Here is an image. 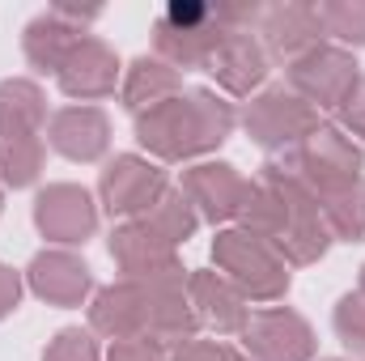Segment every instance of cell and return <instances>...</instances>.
Instances as JSON below:
<instances>
[{
  "label": "cell",
  "mask_w": 365,
  "mask_h": 361,
  "mask_svg": "<svg viewBox=\"0 0 365 361\" xmlns=\"http://www.w3.org/2000/svg\"><path fill=\"white\" fill-rule=\"evenodd\" d=\"M90 327L110 340H153L162 349H182L195 340L200 319L187 293V272H162L145 280H115L93 293Z\"/></svg>",
  "instance_id": "6da1fadb"
},
{
  "label": "cell",
  "mask_w": 365,
  "mask_h": 361,
  "mask_svg": "<svg viewBox=\"0 0 365 361\" xmlns=\"http://www.w3.org/2000/svg\"><path fill=\"white\" fill-rule=\"evenodd\" d=\"M242 230L259 234L284 264H319L331 247V230L323 221L319 195L280 158H268L259 166L251 204L242 213Z\"/></svg>",
  "instance_id": "7a4b0ae2"
},
{
  "label": "cell",
  "mask_w": 365,
  "mask_h": 361,
  "mask_svg": "<svg viewBox=\"0 0 365 361\" xmlns=\"http://www.w3.org/2000/svg\"><path fill=\"white\" fill-rule=\"evenodd\" d=\"M238 115L212 90H182L136 115V141L158 162H182L212 153L230 141Z\"/></svg>",
  "instance_id": "3957f363"
},
{
  "label": "cell",
  "mask_w": 365,
  "mask_h": 361,
  "mask_svg": "<svg viewBox=\"0 0 365 361\" xmlns=\"http://www.w3.org/2000/svg\"><path fill=\"white\" fill-rule=\"evenodd\" d=\"M212 264L225 272L230 285H238V293L247 302L251 298L255 302H276V298L289 293V280H293L289 276V264L276 255L259 234H251L242 225L221 230L212 238Z\"/></svg>",
  "instance_id": "277c9868"
},
{
  "label": "cell",
  "mask_w": 365,
  "mask_h": 361,
  "mask_svg": "<svg viewBox=\"0 0 365 361\" xmlns=\"http://www.w3.org/2000/svg\"><path fill=\"white\" fill-rule=\"evenodd\" d=\"M230 34L221 4H195V0H175L162 9V17L153 21V47L158 60H166L170 68H204L208 56L217 51V43Z\"/></svg>",
  "instance_id": "5b68a950"
},
{
  "label": "cell",
  "mask_w": 365,
  "mask_h": 361,
  "mask_svg": "<svg viewBox=\"0 0 365 361\" xmlns=\"http://www.w3.org/2000/svg\"><path fill=\"white\" fill-rule=\"evenodd\" d=\"M297 179L306 183L319 200H327V195H336V191H344V187H353L357 179H365V158L361 149L336 128V123H323L314 136H306L297 149H289V153H276Z\"/></svg>",
  "instance_id": "8992f818"
},
{
  "label": "cell",
  "mask_w": 365,
  "mask_h": 361,
  "mask_svg": "<svg viewBox=\"0 0 365 361\" xmlns=\"http://www.w3.org/2000/svg\"><path fill=\"white\" fill-rule=\"evenodd\" d=\"M242 128H247V136H251L259 149H268L276 158V153L297 149V145H302L306 136H314L323 123H319V111H314L306 98H297V93L284 90V86H272V90H264L259 98L247 102Z\"/></svg>",
  "instance_id": "52a82bcc"
},
{
  "label": "cell",
  "mask_w": 365,
  "mask_h": 361,
  "mask_svg": "<svg viewBox=\"0 0 365 361\" xmlns=\"http://www.w3.org/2000/svg\"><path fill=\"white\" fill-rule=\"evenodd\" d=\"M289 90L306 98L314 111H340L349 102V93L361 86V64L353 60V51L344 47H310L306 56L289 60Z\"/></svg>",
  "instance_id": "ba28073f"
},
{
  "label": "cell",
  "mask_w": 365,
  "mask_h": 361,
  "mask_svg": "<svg viewBox=\"0 0 365 361\" xmlns=\"http://www.w3.org/2000/svg\"><path fill=\"white\" fill-rule=\"evenodd\" d=\"M170 191L166 171L149 158H136V153H119L115 162H106L102 179H98V195H102V208L110 217H145L162 195Z\"/></svg>",
  "instance_id": "9c48e42d"
},
{
  "label": "cell",
  "mask_w": 365,
  "mask_h": 361,
  "mask_svg": "<svg viewBox=\"0 0 365 361\" xmlns=\"http://www.w3.org/2000/svg\"><path fill=\"white\" fill-rule=\"evenodd\" d=\"M179 191L191 200L195 217H204L212 225H225V221H242L255 183L242 179L238 166H230V162H200V166L182 171Z\"/></svg>",
  "instance_id": "30bf717a"
},
{
  "label": "cell",
  "mask_w": 365,
  "mask_h": 361,
  "mask_svg": "<svg viewBox=\"0 0 365 361\" xmlns=\"http://www.w3.org/2000/svg\"><path fill=\"white\" fill-rule=\"evenodd\" d=\"M238 336H242V349L251 361H314V353H319L314 327L289 306L251 315Z\"/></svg>",
  "instance_id": "8fae6325"
},
{
  "label": "cell",
  "mask_w": 365,
  "mask_h": 361,
  "mask_svg": "<svg viewBox=\"0 0 365 361\" xmlns=\"http://www.w3.org/2000/svg\"><path fill=\"white\" fill-rule=\"evenodd\" d=\"M34 225L47 243L77 247L98 230V204L77 183H51L34 195Z\"/></svg>",
  "instance_id": "7c38bea8"
},
{
  "label": "cell",
  "mask_w": 365,
  "mask_h": 361,
  "mask_svg": "<svg viewBox=\"0 0 365 361\" xmlns=\"http://www.w3.org/2000/svg\"><path fill=\"white\" fill-rule=\"evenodd\" d=\"M259 39H264V51L268 60H297L306 56L310 47H319L323 39V26H319V9L306 4V0H280L259 9V21H255Z\"/></svg>",
  "instance_id": "4fadbf2b"
},
{
  "label": "cell",
  "mask_w": 365,
  "mask_h": 361,
  "mask_svg": "<svg viewBox=\"0 0 365 361\" xmlns=\"http://www.w3.org/2000/svg\"><path fill=\"white\" fill-rule=\"evenodd\" d=\"M110 260L128 280H145V276H162V272L182 268L179 247H170L162 234H153L145 221H123L110 230Z\"/></svg>",
  "instance_id": "5bb4252c"
},
{
  "label": "cell",
  "mask_w": 365,
  "mask_h": 361,
  "mask_svg": "<svg viewBox=\"0 0 365 361\" xmlns=\"http://www.w3.org/2000/svg\"><path fill=\"white\" fill-rule=\"evenodd\" d=\"M56 81H60V90L68 93V98H86V102L106 98V93H115V86H119V60H115V51L102 39L86 34L64 56Z\"/></svg>",
  "instance_id": "9a60e30c"
},
{
  "label": "cell",
  "mask_w": 365,
  "mask_h": 361,
  "mask_svg": "<svg viewBox=\"0 0 365 361\" xmlns=\"http://www.w3.org/2000/svg\"><path fill=\"white\" fill-rule=\"evenodd\" d=\"M204 73H212L221 90L251 93V90H259L264 77H268V51H264V43L251 30H230L217 43V51L208 56Z\"/></svg>",
  "instance_id": "2e32d148"
},
{
  "label": "cell",
  "mask_w": 365,
  "mask_h": 361,
  "mask_svg": "<svg viewBox=\"0 0 365 361\" xmlns=\"http://www.w3.org/2000/svg\"><path fill=\"white\" fill-rule=\"evenodd\" d=\"M47 141L68 162H98L110 149V119L102 106H64L51 115Z\"/></svg>",
  "instance_id": "e0dca14e"
},
{
  "label": "cell",
  "mask_w": 365,
  "mask_h": 361,
  "mask_svg": "<svg viewBox=\"0 0 365 361\" xmlns=\"http://www.w3.org/2000/svg\"><path fill=\"white\" fill-rule=\"evenodd\" d=\"M26 280L51 306H81L93 289L86 260H77L73 251H38L26 268Z\"/></svg>",
  "instance_id": "ac0fdd59"
},
{
  "label": "cell",
  "mask_w": 365,
  "mask_h": 361,
  "mask_svg": "<svg viewBox=\"0 0 365 361\" xmlns=\"http://www.w3.org/2000/svg\"><path fill=\"white\" fill-rule=\"evenodd\" d=\"M187 293H191V306H195V319L208 323L212 332L230 336V332H242L247 319H251V306L247 298L238 293V285H230L221 272H191L187 276Z\"/></svg>",
  "instance_id": "d6986e66"
},
{
  "label": "cell",
  "mask_w": 365,
  "mask_h": 361,
  "mask_svg": "<svg viewBox=\"0 0 365 361\" xmlns=\"http://www.w3.org/2000/svg\"><path fill=\"white\" fill-rule=\"evenodd\" d=\"M81 39H86L81 26H73L68 17H60L56 9H47V13H38V17L26 26L21 51H26V60H30L38 73H60L64 56H68Z\"/></svg>",
  "instance_id": "ffe728a7"
},
{
  "label": "cell",
  "mask_w": 365,
  "mask_h": 361,
  "mask_svg": "<svg viewBox=\"0 0 365 361\" xmlns=\"http://www.w3.org/2000/svg\"><path fill=\"white\" fill-rule=\"evenodd\" d=\"M175 93H182L179 68H170V64L158 60V56L132 60V68H128V77H123V106H128L132 115H140V111H149V106L175 98Z\"/></svg>",
  "instance_id": "44dd1931"
},
{
  "label": "cell",
  "mask_w": 365,
  "mask_h": 361,
  "mask_svg": "<svg viewBox=\"0 0 365 361\" xmlns=\"http://www.w3.org/2000/svg\"><path fill=\"white\" fill-rule=\"evenodd\" d=\"M43 119H47V98L34 81H26V77L0 81V132H34L38 136Z\"/></svg>",
  "instance_id": "7402d4cb"
},
{
  "label": "cell",
  "mask_w": 365,
  "mask_h": 361,
  "mask_svg": "<svg viewBox=\"0 0 365 361\" xmlns=\"http://www.w3.org/2000/svg\"><path fill=\"white\" fill-rule=\"evenodd\" d=\"M43 175V141L34 132H0V187H30Z\"/></svg>",
  "instance_id": "603a6c76"
},
{
  "label": "cell",
  "mask_w": 365,
  "mask_h": 361,
  "mask_svg": "<svg viewBox=\"0 0 365 361\" xmlns=\"http://www.w3.org/2000/svg\"><path fill=\"white\" fill-rule=\"evenodd\" d=\"M319 208H323V221H327L331 238H340V243H361L365 238V179H357L353 187H344L327 200H319Z\"/></svg>",
  "instance_id": "cb8c5ba5"
},
{
  "label": "cell",
  "mask_w": 365,
  "mask_h": 361,
  "mask_svg": "<svg viewBox=\"0 0 365 361\" xmlns=\"http://www.w3.org/2000/svg\"><path fill=\"white\" fill-rule=\"evenodd\" d=\"M136 221H145L153 234H162L170 247H179V243H187L191 234H195V225H200V217H195V208H191V200L182 195L179 187H170L145 217H136Z\"/></svg>",
  "instance_id": "d4e9b609"
},
{
  "label": "cell",
  "mask_w": 365,
  "mask_h": 361,
  "mask_svg": "<svg viewBox=\"0 0 365 361\" xmlns=\"http://www.w3.org/2000/svg\"><path fill=\"white\" fill-rule=\"evenodd\" d=\"M314 9H319L323 34H331L349 47H365V0H323Z\"/></svg>",
  "instance_id": "484cf974"
},
{
  "label": "cell",
  "mask_w": 365,
  "mask_h": 361,
  "mask_svg": "<svg viewBox=\"0 0 365 361\" xmlns=\"http://www.w3.org/2000/svg\"><path fill=\"white\" fill-rule=\"evenodd\" d=\"M331 323H336V336L344 340V349L365 353V298L361 293H344V298L336 302Z\"/></svg>",
  "instance_id": "4316f807"
},
{
  "label": "cell",
  "mask_w": 365,
  "mask_h": 361,
  "mask_svg": "<svg viewBox=\"0 0 365 361\" xmlns=\"http://www.w3.org/2000/svg\"><path fill=\"white\" fill-rule=\"evenodd\" d=\"M43 361H98V345H93L90 332L64 327V332H56V340L47 345Z\"/></svg>",
  "instance_id": "83f0119b"
},
{
  "label": "cell",
  "mask_w": 365,
  "mask_h": 361,
  "mask_svg": "<svg viewBox=\"0 0 365 361\" xmlns=\"http://www.w3.org/2000/svg\"><path fill=\"white\" fill-rule=\"evenodd\" d=\"M170 361H251L247 353L221 345V340H187L182 349L170 353Z\"/></svg>",
  "instance_id": "f1b7e54d"
},
{
  "label": "cell",
  "mask_w": 365,
  "mask_h": 361,
  "mask_svg": "<svg viewBox=\"0 0 365 361\" xmlns=\"http://www.w3.org/2000/svg\"><path fill=\"white\" fill-rule=\"evenodd\" d=\"M106 361H170L162 345L153 340H110V353Z\"/></svg>",
  "instance_id": "f546056e"
},
{
  "label": "cell",
  "mask_w": 365,
  "mask_h": 361,
  "mask_svg": "<svg viewBox=\"0 0 365 361\" xmlns=\"http://www.w3.org/2000/svg\"><path fill=\"white\" fill-rule=\"evenodd\" d=\"M336 115H340V132H353V136L365 141V77H361V86L349 93V102H344Z\"/></svg>",
  "instance_id": "4dcf8cb0"
},
{
  "label": "cell",
  "mask_w": 365,
  "mask_h": 361,
  "mask_svg": "<svg viewBox=\"0 0 365 361\" xmlns=\"http://www.w3.org/2000/svg\"><path fill=\"white\" fill-rule=\"evenodd\" d=\"M17 302H21V276L9 264H0V319H9L17 310Z\"/></svg>",
  "instance_id": "1f68e13d"
},
{
  "label": "cell",
  "mask_w": 365,
  "mask_h": 361,
  "mask_svg": "<svg viewBox=\"0 0 365 361\" xmlns=\"http://www.w3.org/2000/svg\"><path fill=\"white\" fill-rule=\"evenodd\" d=\"M357 293H361V298H365V264H361V289H357Z\"/></svg>",
  "instance_id": "d6a6232c"
},
{
  "label": "cell",
  "mask_w": 365,
  "mask_h": 361,
  "mask_svg": "<svg viewBox=\"0 0 365 361\" xmlns=\"http://www.w3.org/2000/svg\"><path fill=\"white\" fill-rule=\"evenodd\" d=\"M0 208H4V191H0Z\"/></svg>",
  "instance_id": "836d02e7"
},
{
  "label": "cell",
  "mask_w": 365,
  "mask_h": 361,
  "mask_svg": "<svg viewBox=\"0 0 365 361\" xmlns=\"http://www.w3.org/2000/svg\"><path fill=\"white\" fill-rule=\"evenodd\" d=\"M327 361H340V357H327Z\"/></svg>",
  "instance_id": "e575fe53"
}]
</instances>
